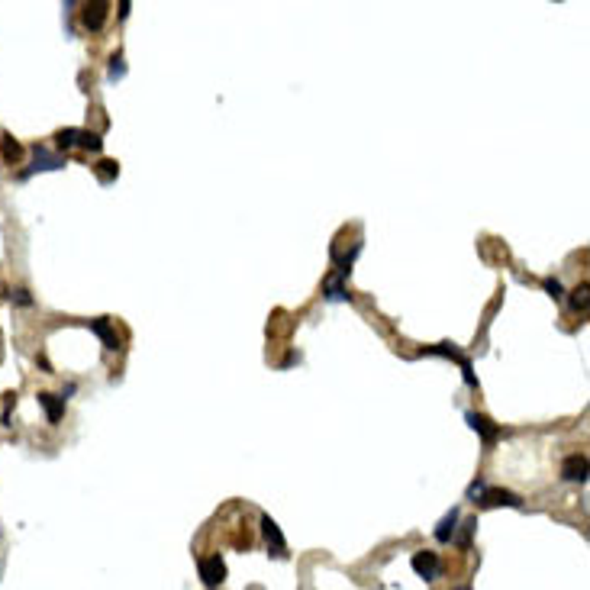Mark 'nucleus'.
Wrapping results in <instances>:
<instances>
[{"label": "nucleus", "instance_id": "5", "mask_svg": "<svg viewBox=\"0 0 590 590\" xmlns=\"http://www.w3.org/2000/svg\"><path fill=\"white\" fill-rule=\"evenodd\" d=\"M106 13H110V4H104V0H94V4H87L81 13V23L87 26L91 32H97L100 26L106 23Z\"/></svg>", "mask_w": 590, "mask_h": 590}, {"label": "nucleus", "instance_id": "12", "mask_svg": "<svg viewBox=\"0 0 590 590\" xmlns=\"http://www.w3.org/2000/svg\"><path fill=\"white\" fill-rule=\"evenodd\" d=\"M91 329L104 339V345L113 352V348H120V339H116V333H113V326H110V319H94L91 323Z\"/></svg>", "mask_w": 590, "mask_h": 590}, {"label": "nucleus", "instance_id": "18", "mask_svg": "<svg viewBox=\"0 0 590 590\" xmlns=\"http://www.w3.org/2000/svg\"><path fill=\"white\" fill-rule=\"evenodd\" d=\"M126 75V65H123V55H113L110 59V81H116V78Z\"/></svg>", "mask_w": 590, "mask_h": 590}, {"label": "nucleus", "instance_id": "2", "mask_svg": "<svg viewBox=\"0 0 590 590\" xmlns=\"http://www.w3.org/2000/svg\"><path fill=\"white\" fill-rule=\"evenodd\" d=\"M481 507H513V510H522V500L520 493L513 491H503V487H484V493H481Z\"/></svg>", "mask_w": 590, "mask_h": 590}, {"label": "nucleus", "instance_id": "7", "mask_svg": "<svg viewBox=\"0 0 590 590\" xmlns=\"http://www.w3.org/2000/svg\"><path fill=\"white\" fill-rule=\"evenodd\" d=\"M262 532H265L268 545H271V552L278 555V558H284V555H288V542H284V536H281V529H278V522H274L271 516H262Z\"/></svg>", "mask_w": 590, "mask_h": 590}, {"label": "nucleus", "instance_id": "16", "mask_svg": "<svg viewBox=\"0 0 590 590\" xmlns=\"http://www.w3.org/2000/svg\"><path fill=\"white\" fill-rule=\"evenodd\" d=\"M116 174H120V165H116V161H110V159H104L100 161V181H113Z\"/></svg>", "mask_w": 590, "mask_h": 590}, {"label": "nucleus", "instance_id": "19", "mask_svg": "<svg viewBox=\"0 0 590 590\" xmlns=\"http://www.w3.org/2000/svg\"><path fill=\"white\" fill-rule=\"evenodd\" d=\"M477 529V520H468L465 522V529H462V536H458V545H462V548H468L471 545V532Z\"/></svg>", "mask_w": 590, "mask_h": 590}, {"label": "nucleus", "instance_id": "20", "mask_svg": "<svg viewBox=\"0 0 590 590\" xmlns=\"http://www.w3.org/2000/svg\"><path fill=\"white\" fill-rule=\"evenodd\" d=\"M326 297H329V300H345L348 294H345V288H342L339 281H329V294Z\"/></svg>", "mask_w": 590, "mask_h": 590}, {"label": "nucleus", "instance_id": "11", "mask_svg": "<svg viewBox=\"0 0 590 590\" xmlns=\"http://www.w3.org/2000/svg\"><path fill=\"white\" fill-rule=\"evenodd\" d=\"M567 303H571V310H574V313H587V307H590V284H587V281L571 290Z\"/></svg>", "mask_w": 590, "mask_h": 590}, {"label": "nucleus", "instance_id": "13", "mask_svg": "<svg viewBox=\"0 0 590 590\" xmlns=\"http://www.w3.org/2000/svg\"><path fill=\"white\" fill-rule=\"evenodd\" d=\"M455 522H458V510H448V513L442 516V522H439V529H436V539H439V542H452Z\"/></svg>", "mask_w": 590, "mask_h": 590}, {"label": "nucleus", "instance_id": "1", "mask_svg": "<svg viewBox=\"0 0 590 590\" xmlns=\"http://www.w3.org/2000/svg\"><path fill=\"white\" fill-rule=\"evenodd\" d=\"M200 581H204V587H220L223 581H226V561L220 558V555H207V558H200Z\"/></svg>", "mask_w": 590, "mask_h": 590}, {"label": "nucleus", "instance_id": "24", "mask_svg": "<svg viewBox=\"0 0 590 590\" xmlns=\"http://www.w3.org/2000/svg\"><path fill=\"white\" fill-rule=\"evenodd\" d=\"M452 590H471V587H452Z\"/></svg>", "mask_w": 590, "mask_h": 590}, {"label": "nucleus", "instance_id": "17", "mask_svg": "<svg viewBox=\"0 0 590 590\" xmlns=\"http://www.w3.org/2000/svg\"><path fill=\"white\" fill-rule=\"evenodd\" d=\"M78 133H81V129H61L55 139H59L61 149H71V145H78Z\"/></svg>", "mask_w": 590, "mask_h": 590}, {"label": "nucleus", "instance_id": "3", "mask_svg": "<svg viewBox=\"0 0 590 590\" xmlns=\"http://www.w3.org/2000/svg\"><path fill=\"white\" fill-rule=\"evenodd\" d=\"M413 571H417L419 577H426V581L439 577V571H442L439 555H436V552H417V555H413Z\"/></svg>", "mask_w": 590, "mask_h": 590}, {"label": "nucleus", "instance_id": "14", "mask_svg": "<svg viewBox=\"0 0 590 590\" xmlns=\"http://www.w3.org/2000/svg\"><path fill=\"white\" fill-rule=\"evenodd\" d=\"M0 155H4V161H10V165H16V161H20V155H23V149H20V142H16V139H4V142H0Z\"/></svg>", "mask_w": 590, "mask_h": 590}, {"label": "nucleus", "instance_id": "9", "mask_svg": "<svg viewBox=\"0 0 590 590\" xmlns=\"http://www.w3.org/2000/svg\"><path fill=\"white\" fill-rule=\"evenodd\" d=\"M61 165H65V161H61L59 155H49L46 149H36V159H32V168H26V171H23V178H30V174H36V171H59Z\"/></svg>", "mask_w": 590, "mask_h": 590}, {"label": "nucleus", "instance_id": "4", "mask_svg": "<svg viewBox=\"0 0 590 590\" xmlns=\"http://www.w3.org/2000/svg\"><path fill=\"white\" fill-rule=\"evenodd\" d=\"M561 477L565 481H587V455H581V452H574V455H567L565 458V465H561Z\"/></svg>", "mask_w": 590, "mask_h": 590}, {"label": "nucleus", "instance_id": "10", "mask_svg": "<svg viewBox=\"0 0 590 590\" xmlns=\"http://www.w3.org/2000/svg\"><path fill=\"white\" fill-rule=\"evenodd\" d=\"M39 403L46 410L49 423H59L61 413H65V397H55V393H39Z\"/></svg>", "mask_w": 590, "mask_h": 590}, {"label": "nucleus", "instance_id": "6", "mask_svg": "<svg viewBox=\"0 0 590 590\" xmlns=\"http://www.w3.org/2000/svg\"><path fill=\"white\" fill-rule=\"evenodd\" d=\"M465 419H468V426H471V429H474L477 436L484 439V445H493V442L500 439V429H497V426H493L487 417H481V413H468Z\"/></svg>", "mask_w": 590, "mask_h": 590}, {"label": "nucleus", "instance_id": "23", "mask_svg": "<svg viewBox=\"0 0 590 590\" xmlns=\"http://www.w3.org/2000/svg\"><path fill=\"white\" fill-rule=\"evenodd\" d=\"M120 16H123V20L129 16V0H123V4H120Z\"/></svg>", "mask_w": 590, "mask_h": 590}, {"label": "nucleus", "instance_id": "15", "mask_svg": "<svg viewBox=\"0 0 590 590\" xmlns=\"http://www.w3.org/2000/svg\"><path fill=\"white\" fill-rule=\"evenodd\" d=\"M78 145H84V149H91V152H100V149H104V139H100L97 133L81 129V133H78Z\"/></svg>", "mask_w": 590, "mask_h": 590}, {"label": "nucleus", "instance_id": "8", "mask_svg": "<svg viewBox=\"0 0 590 590\" xmlns=\"http://www.w3.org/2000/svg\"><path fill=\"white\" fill-rule=\"evenodd\" d=\"M426 352H429V355H445V358H455V362L462 364V371H465V381H468L471 387L477 384V381H474V371H471V362L462 355V352H458V348H452V345H445V342H442V345H432V348H426Z\"/></svg>", "mask_w": 590, "mask_h": 590}, {"label": "nucleus", "instance_id": "22", "mask_svg": "<svg viewBox=\"0 0 590 590\" xmlns=\"http://www.w3.org/2000/svg\"><path fill=\"white\" fill-rule=\"evenodd\" d=\"M481 493H484V484L481 481H474V484L468 487V497H474V500H481Z\"/></svg>", "mask_w": 590, "mask_h": 590}, {"label": "nucleus", "instance_id": "21", "mask_svg": "<svg viewBox=\"0 0 590 590\" xmlns=\"http://www.w3.org/2000/svg\"><path fill=\"white\" fill-rule=\"evenodd\" d=\"M545 290H548V297H555V300H561V297H565V294H561V284L555 278H545Z\"/></svg>", "mask_w": 590, "mask_h": 590}]
</instances>
